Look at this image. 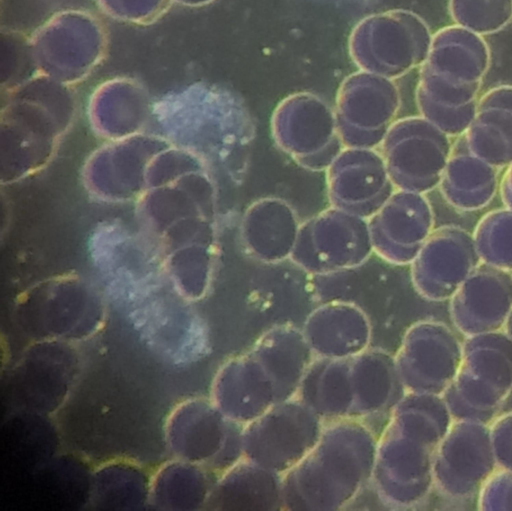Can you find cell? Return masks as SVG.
I'll return each mask as SVG.
<instances>
[{"instance_id":"7c38bea8","label":"cell","mask_w":512,"mask_h":511,"mask_svg":"<svg viewBox=\"0 0 512 511\" xmlns=\"http://www.w3.org/2000/svg\"><path fill=\"white\" fill-rule=\"evenodd\" d=\"M481 261L512 273V210L484 215L473 233Z\"/></svg>"},{"instance_id":"8992f818","label":"cell","mask_w":512,"mask_h":511,"mask_svg":"<svg viewBox=\"0 0 512 511\" xmlns=\"http://www.w3.org/2000/svg\"><path fill=\"white\" fill-rule=\"evenodd\" d=\"M480 263L473 234L458 226H443L432 231L412 261V273L425 297L446 301Z\"/></svg>"},{"instance_id":"30bf717a","label":"cell","mask_w":512,"mask_h":511,"mask_svg":"<svg viewBox=\"0 0 512 511\" xmlns=\"http://www.w3.org/2000/svg\"><path fill=\"white\" fill-rule=\"evenodd\" d=\"M463 356V342L446 324L427 322L414 340L413 383L425 394L442 396L455 378Z\"/></svg>"},{"instance_id":"5b68a950","label":"cell","mask_w":512,"mask_h":511,"mask_svg":"<svg viewBox=\"0 0 512 511\" xmlns=\"http://www.w3.org/2000/svg\"><path fill=\"white\" fill-rule=\"evenodd\" d=\"M452 144L450 136L422 116L397 123L390 142L396 183L404 191L420 194L438 187Z\"/></svg>"},{"instance_id":"3957f363","label":"cell","mask_w":512,"mask_h":511,"mask_svg":"<svg viewBox=\"0 0 512 511\" xmlns=\"http://www.w3.org/2000/svg\"><path fill=\"white\" fill-rule=\"evenodd\" d=\"M432 37L419 15L395 9L362 19L350 34L348 49L362 71L395 79L424 63Z\"/></svg>"},{"instance_id":"5bb4252c","label":"cell","mask_w":512,"mask_h":511,"mask_svg":"<svg viewBox=\"0 0 512 511\" xmlns=\"http://www.w3.org/2000/svg\"><path fill=\"white\" fill-rule=\"evenodd\" d=\"M479 510L512 511V471L498 468L477 495Z\"/></svg>"},{"instance_id":"4fadbf2b","label":"cell","mask_w":512,"mask_h":511,"mask_svg":"<svg viewBox=\"0 0 512 511\" xmlns=\"http://www.w3.org/2000/svg\"><path fill=\"white\" fill-rule=\"evenodd\" d=\"M448 11L455 25L483 36L512 21V0H449Z\"/></svg>"},{"instance_id":"9a60e30c","label":"cell","mask_w":512,"mask_h":511,"mask_svg":"<svg viewBox=\"0 0 512 511\" xmlns=\"http://www.w3.org/2000/svg\"><path fill=\"white\" fill-rule=\"evenodd\" d=\"M489 428L498 468L512 471V411L498 415Z\"/></svg>"},{"instance_id":"ba28073f","label":"cell","mask_w":512,"mask_h":511,"mask_svg":"<svg viewBox=\"0 0 512 511\" xmlns=\"http://www.w3.org/2000/svg\"><path fill=\"white\" fill-rule=\"evenodd\" d=\"M500 169L476 155L465 135L456 137L439 188L444 199L461 211L487 206L499 189Z\"/></svg>"},{"instance_id":"277c9868","label":"cell","mask_w":512,"mask_h":511,"mask_svg":"<svg viewBox=\"0 0 512 511\" xmlns=\"http://www.w3.org/2000/svg\"><path fill=\"white\" fill-rule=\"evenodd\" d=\"M497 469L489 424L453 420L433 460L434 483L444 496L453 500L477 496Z\"/></svg>"},{"instance_id":"6da1fadb","label":"cell","mask_w":512,"mask_h":511,"mask_svg":"<svg viewBox=\"0 0 512 511\" xmlns=\"http://www.w3.org/2000/svg\"><path fill=\"white\" fill-rule=\"evenodd\" d=\"M489 65L483 36L455 24L438 30L420 66L416 102L422 117L451 138L463 135L474 118Z\"/></svg>"},{"instance_id":"9c48e42d","label":"cell","mask_w":512,"mask_h":511,"mask_svg":"<svg viewBox=\"0 0 512 511\" xmlns=\"http://www.w3.org/2000/svg\"><path fill=\"white\" fill-rule=\"evenodd\" d=\"M464 135L470 149L496 168L512 162V85L493 87L478 99Z\"/></svg>"},{"instance_id":"52a82bcc","label":"cell","mask_w":512,"mask_h":511,"mask_svg":"<svg viewBox=\"0 0 512 511\" xmlns=\"http://www.w3.org/2000/svg\"><path fill=\"white\" fill-rule=\"evenodd\" d=\"M512 310V273L482 262L450 299V316L465 337L502 331Z\"/></svg>"},{"instance_id":"8fae6325","label":"cell","mask_w":512,"mask_h":511,"mask_svg":"<svg viewBox=\"0 0 512 511\" xmlns=\"http://www.w3.org/2000/svg\"><path fill=\"white\" fill-rule=\"evenodd\" d=\"M391 256L402 263L412 262L432 233L434 218L423 194L403 191L390 206Z\"/></svg>"},{"instance_id":"e0dca14e","label":"cell","mask_w":512,"mask_h":511,"mask_svg":"<svg viewBox=\"0 0 512 511\" xmlns=\"http://www.w3.org/2000/svg\"><path fill=\"white\" fill-rule=\"evenodd\" d=\"M503 331L512 340V310L509 313V316L506 320Z\"/></svg>"},{"instance_id":"7a4b0ae2","label":"cell","mask_w":512,"mask_h":511,"mask_svg":"<svg viewBox=\"0 0 512 511\" xmlns=\"http://www.w3.org/2000/svg\"><path fill=\"white\" fill-rule=\"evenodd\" d=\"M512 393V340L502 331L466 337L458 372L442 397L454 420L490 424Z\"/></svg>"},{"instance_id":"2e32d148","label":"cell","mask_w":512,"mask_h":511,"mask_svg":"<svg viewBox=\"0 0 512 511\" xmlns=\"http://www.w3.org/2000/svg\"><path fill=\"white\" fill-rule=\"evenodd\" d=\"M499 192L505 208L512 210V162L505 168L500 179Z\"/></svg>"}]
</instances>
